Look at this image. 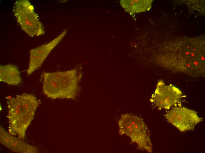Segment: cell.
Listing matches in <instances>:
<instances>
[{
    "instance_id": "6da1fadb",
    "label": "cell",
    "mask_w": 205,
    "mask_h": 153,
    "mask_svg": "<svg viewBox=\"0 0 205 153\" xmlns=\"http://www.w3.org/2000/svg\"><path fill=\"white\" fill-rule=\"evenodd\" d=\"M5 98L8 109L6 117L9 123L8 132L24 139L26 131L41 102L34 95L27 93L7 96Z\"/></svg>"
},
{
    "instance_id": "7a4b0ae2",
    "label": "cell",
    "mask_w": 205,
    "mask_h": 153,
    "mask_svg": "<svg viewBox=\"0 0 205 153\" xmlns=\"http://www.w3.org/2000/svg\"><path fill=\"white\" fill-rule=\"evenodd\" d=\"M82 76L77 69L43 74V92L52 99L75 100L80 90L79 83Z\"/></svg>"
},
{
    "instance_id": "3957f363",
    "label": "cell",
    "mask_w": 205,
    "mask_h": 153,
    "mask_svg": "<svg viewBox=\"0 0 205 153\" xmlns=\"http://www.w3.org/2000/svg\"><path fill=\"white\" fill-rule=\"evenodd\" d=\"M119 134L129 137L131 143H135L137 149L152 153L150 131L143 119L132 114L121 115L118 120Z\"/></svg>"
},
{
    "instance_id": "277c9868",
    "label": "cell",
    "mask_w": 205,
    "mask_h": 153,
    "mask_svg": "<svg viewBox=\"0 0 205 153\" xmlns=\"http://www.w3.org/2000/svg\"><path fill=\"white\" fill-rule=\"evenodd\" d=\"M13 11L21 27L29 36L33 37L44 34L43 25L34 11V6L29 1H16Z\"/></svg>"
},
{
    "instance_id": "5b68a950",
    "label": "cell",
    "mask_w": 205,
    "mask_h": 153,
    "mask_svg": "<svg viewBox=\"0 0 205 153\" xmlns=\"http://www.w3.org/2000/svg\"><path fill=\"white\" fill-rule=\"evenodd\" d=\"M185 97L181 91L172 85H166L163 81L158 82L150 102L158 109H169L173 106L181 107V100Z\"/></svg>"
},
{
    "instance_id": "8992f818",
    "label": "cell",
    "mask_w": 205,
    "mask_h": 153,
    "mask_svg": "<svg viewBox=\"0 0 205 153\" xmlns=\"http://www.w3.org/2000/svg\"><path fill=\"white\" fill-rule=\"evenodd\" d=\"M164 116L169 123L181 132L193 130L195 126L202 120L196 112L180 107L173 108Z\"/></svg>"
},
{
    "instance_id": "52a82bcc",
    "label": "cell",
    "mask_w": 205,
    "mask_h": 153,
    "mask_svg": "<svg viewBox=\"0 0 205 153\" xmlns=\"http://www.w3.org/2000/svg\"><path fill=\"white\" fill-rule=\"evenodd\" d=\"M66 33L65 30L56 38L48 43L31 50L29 61L27 74L29 75L40 68L49 54L59 43Z\"/></svg>"
},
{
    "instance_id": "ba28073f",
    "label": "cell",
    "mask_w": 205,
    "mask_h": 153,
    "mask_svg": "<svg viewBox=\"0 0 205 153\" xmlns=\"http://www.w3.org/2000/svg\"><path fill=\"white\" fill-rule=\"evenodd\" d=\"M9 133L0 127V143L13 152L19 153H36L38 149Z\"/></svg>"
},
{
    "instance_id": "9c48e42d",
    "label": "cell",
    "mask_w": 205,
    "mask_h": 153,
    "mask_svg": "<svg viewBox=\"0 0 205 153\" xmlns=\"http://www.w3.org/2000/svg\"><path fill=\"white\" fill-rule=\"evenodd\" d=\"M0 81L12 86L21 84L22 81L17 67L11 64L1 65Z\"/></svg>"
},
{
    "instance_id": "30bf717a",
    "label": "cell",
    "mask_w": 205,
    "mask_h": 153,
    "mask_svg": "<svg viewBox=\"0 0 205 153\" xmlns=\"http://www.w3.org/2000/svg\"><path fill=\"white\" fill-rule=\"evenodd\" d=\"M149 1L121 0L120 3L125 10L130 15L144 11L149 7Z\"/></svg>"
}]
</instances>
